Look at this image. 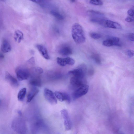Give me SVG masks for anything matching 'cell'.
<instances>
[{"mask_svg":"<svg viewBox=\"0 0 134 134\" xmlns=\"http://www.w3.org/2000/svg\"><path fill=\"white\" fill-rule=\"evenodd\" d=\"M71 35L74 40L77 43L81 44L85 41L86 37L83 29L79 24L76 23L73 25Z\"/></svg>","mask_w":134,"mask_h":134,"instance_id":"cell-1","label":"cell"},{"mask_svg":"<svg viewBox=\"0 0 134 134\" xmlns=\"http://www.w3.org/2000/svg\"><path fill=\"white\" fill-rule=\"evenodd\" d=\"M15 72L17 78L20 81L26 80L30 76L29 70L23 66L17 67Z\"/></svg>","mask_w":134,"mask_h":134,"instance_id":"cell-2","label":"cell"},{"mask_svg":"<svg viewBox=\"0 0 134 134\" xmlns=\"http://www.w3.org/2000/svg\"><path fill=\"white\" fill-rule=\"evenodd\" d=\"M86 69V66L85 65L81 64L77 68L69 71L68 73L72 74L74 76L84 79Z\"/></svg>","mask_w":134,"mask_h":134,"instance_id":"cell-3","label":"cell"},{"mask_svg":"<svg viewBox=\"0 0 134 134\" xmlns=\"http://www.w3.org/2000/svg\"><path fill=\"white\" fill-rule=\"evenodd\" d=\"M88 86L85 84L77 88L73 93V99H75L85 95L88 92Z\"/></svg>","mask_w":134,"mask_h":134,"instance_id":"cell-4","label":"cell"},{"mask_svg":"<svg viewBox=\"0 0 134 134\" xmlns=\"http://www.w3.org/2000/svg\"><path fill=\"white\" fill-rule=\"evenodd\" d=\"M61 114L64 121V125L66 130H70L72 127L71 122L67 111L63 109L61 111Z\"/></svg>","mask_w":134,"mask_h":134,"instance_id":"cell-5","label":"cell"},{"mask_svg":"<svg viewBox=\"0 0 134 134\" xmlns=\"http://www.w3.org/2000/svg\"><path fill=\"white\" fill-rule=\"evenodd\" d=\"M44 97L47 101L51 104L54 105L57 103V100L54 94L49 89L45 88L44 90Z\"/></svg>","mask_w":134,"mask_h":134,"instance_id":"cell-6","label":"cell"},{"mask_svg":"<svg viewBox=\"0 0 134 134\" xmlns=\"http://www.w3.org/2000/svg\"><path fill=\"white\" fill-rule=\"evenodd\" d=\"M57 62L59 65L64 66L67 65H72L74 64L75 61L73 59L69 57L65 58L57 57Z\"/></svg>","mask_w":134,"mask_h":134,"instance_id":"cell-7","label":"cell"},{"mask_svg":"<svg viewBox=\"0 0 134 134\" xmlns=\"http://www.w3.org/2000/svg\"><path fill=\"white\" fill-rule=\"evenodd\" d=\"M84 79L73 76L70 79V85L74 87L78 88L85 84Z\"/></svg>","mask_w":134,"mask_h":134,"instance_id":"cell-8","label":"cell"},{"mask_svg":"<svg viewBox=\"0 0 134 134\" xmlns=\"http://www.w3.org/2000/svg\"><path fill=\"white\" fill-rule=\"evenodd\" d=\"M54 94L56 97L60 101H66L68 103L70 102V97L68 94L58 91H55Z\"/></svg>","mask_w":134,"mask_h":134,"instance_id":"cell-9","label":"cell"},{"mask_svg":"<svg viewBox=\"0 0 134 134\" xmlns=\"http://www.w3.org/2000/svg\"><path fill=\"white\" fill-rule=\"evenodd\" d=\"M5 78L7 81L12 86L17 87L19 86L17 80L7 71L5 72Z\"/></svg>","mask_w":134,"mask_h":134,"instance_id":"cell-10","label":"cell"},{"mask_svg":"<svg viewBox=\"0 0 134 134\" xmlns=\"http://www.w3.org/2000/svg\"><path fill=\"white\" fill-rule=\"evenodd\" d=\"M29 81L30 84L34 86L40 87L42 85V81L39 75L31 76Z\"/></svg>","mask_w":134,"mask_h":134,"instance_id":"cell-11","label":"cell"},{"mask_svg":"<svg viewBox=\"0 0 134 134\" xmlns=\"http://www.w3.org/2000/svg\"><path fill=\"white\" fill-rule=\"evenodd\" d=\"M36 47L43 58L46 59L48 60L50 59L47 50L44 46L41 44H37Z\"/></svg>","mask_w":134,"mask_h":134,"instance_id":"cell-12","label":"cell"},{"mask_svg":"<svg viewBox=\"0 0 134 134\" xmlns=\"http://www.w3.org/2000/svg\"><path fill=\"white\" fill-rule=\"evenodd\" d=\"M104 26L109 28L121 29L122 26L119 23L110 20H106L105 21Z\"/></svg>","mask_w":134,"mask_h":134,"instance_id":"cell-13","label":"cell"},{"mask_svg":"<svg viewBox=\"0 0 134 134\" xmlns=\"http://www.w3.org/2000/svg\"><path fill=\"white\" fill-rule=\"evenodd\" d=\"M39 92L38 88L36 87L32 88L28 92L27 97V102H30Z\"/></svg>","mask_w":134,"mask_h":134,"instance_id":"cell-14","label":"cell"},{"mask_svg":"<svg viewBox=\"0 0 134 134\" xmlns=\"http://www.w3.org/2000/svg\"><path fill=\"white\" fill-rule=\"evenodd\" d=\"M12 47L8 41L6 39L4 40L1 46V49L2 52L6 53L11 51Z\"/></svg>","mask_w":134,"mask_h":134,"instance_id":"cell-15","label":"cell"},{"mask_svg":"<svg viewBox=\"0 0 134 134\" xmlns=\"http://www.w3.org/2000/svg\"><path fill=\"white\" fill-rule=\"evenodd\" d=\"M59 53L63 55H68L72 53V49L69 46H64L61 48L59 51Z\"/></svg>","mask_w":134,"mask_h":134,"instance_id":"cell-16","label":"cell"},{"mask_svg":"<svg viewBox=\"0 0 134 134\" xmlns=\"http://www.w3.org/2000/svg\"><path fill=\"white\" fill-rule=\"evenodd\" d=\"M30 75L31 76L39 75L43 72V69L40 67H34L29 70Z\"/></svg>","mask_w":134,"mask_h":134,"instance_id":"cell-17","label":"cell"},{"mask_svg":"<svg viewBox=\"0 0 134 134\" xmlns=\"http://www.w3.org/2000/svg\"><path fill=\"white\" fill-rule=\"evenodd\" d=\"M23 34L21 31L19 30L15 31L14 34V39L16 42L19 43L23 39Z\"/></svg>","mask_w":134,"mask_h":134,"instance_id":"cell-18","label":"cell"},{"mask_svg":"<svg viewBox=\"0 0 134 134\" xmlns=\"http://www.w3.org/2000/svg\"><path fill=\"white\" fill-rule=\"evenodd\" d=\"M106 19L104 18L97 17L92 18L90 21L92 22L97 23L104 26L105 22Z\"/></svg>","mask_w":134,"mask_h":134,"instance_id":"cell-19","label":"cell"},{"mask_svg":"<svg viewBox=\"0 0 134 134\" xmlns=\"http://www.w3.org/2000/svg\"><path fill=\"white\" fill-rule=\"evenodd\" d=\"M26 93V89L25 88H22L19 91L17 97L19 101H22L24 99Z\"/></svg>","mask_w":134,"mask_h":134,"instance_id":"cell-20","label":"cell"},{"mask_svg":"<svg viewBox=\"0 0 134 134\" xmlns=\"http://www.w3.org/2000/svg\"><path fill=\"white\" fill-rule=\"evenodd\" d=\"M50 14L56 19L59 20L64 19L63 16L58 12L54 10H51L50 12Z\"/></svg>","mask_w":134,"mask_h":134,"instance_id":"cell-21","label":"cell"},{"mask_svg":"<svg viewBox=\"0 0 134 134\" xmlns=\"http://www.w3.org/2000/svg\"><path fill=\"white\" fill-rule=\"evenodd\" d=\"M91 57L97 64H99L101 63V58L99 54H93L92 55Z\"/></svg>","mask_w":134,"mask_h":134,"instance_id":"cell-22","label":"cell"},{"mask_svg":"<svg viewBox=\"0 0 134 134\" xmlns=\"http://www.w3.org/2000/svg\"><path fill=\"white\" fill-rule=\"evenodd\" d=\"M113 41L114 46H121V44L119 43L120 39L119 38L115 37H109Z\"/></svg>","mask_w":134,"mask_h":134,"instance_id":"cell-23","label":"cell"},{"mask_svg":"<svg viewBox=\"0 0 134 134\" xmlns=\"http://www.w3.org/2000/svg\"><path fill=\"white\" fill-rule=\"evenodd\" d=\"M102 44L104 46L108 47L114 46L113 41L109 38L107 39L104 41L103 42Z\"/></svg>","mask_w":134,"mask_h":134,"instance_id":"cell-24","label":"cell"},{"mask_svg":"<svg viewBox=\"0 0 134 134\" xmlns=\"http://www.w3.org/2000/svg\"><path fill=\"white\" fill-rule=\"evenodd\" d=\"M89 35L92 38L96 40L98 39L101 37L100 34L95 32H91L89 34Z\"/></svg>","mask_w":134,"mask_h":134,"instance_id":"cell-25","label":"cell"},{"mask_svg":"<svg viewBox=\"0 0 134 134\" xmlns=\"http://www.w3.org/2000/svg\"><path fill=\"white\" fill-rule=\"evenodd\" d=\"M88 12L91 14L98 16H103L104 15V14L103 13L99 11L96 10H88Z\"/></svg>","mask_w":134,"mask_h":134,"instance_id":"cell-26","label":"cell"},{"mask_svg":"<svg viewBox=\"0 0 134 134\" xmlns=\"http://www.w3.org/2000/svg\"><path fill=\"white\" fill-rule=\"evenodd\" d=\"M90 2L91 4L96 5H101L103 4L102 1L101 0H91Z\"/></svg>","mask_w":134,"mask_h":134,"instance_id":"cell-27","label":"cell"},{"mask_svg":"<svg viewBox=\"0 0 134 134\" xmlns=\"http://www.w3.org/2000/svg\"><path fill=\"white\" fill-rule=\"evenodd\" d=\"M35 60L34 57H32L28 60L27 62V64L30 66H33L35 64Z\"/></svg>","mask_w":134,"mask_h":134,"instance_id":"cell-28","label":"cell"},{"mask_svg":"<svg viewBox=\"0 0 134 134\" xmlns=\"http://www.w3.org/2000/svg\"><path fill=\"white\" fill-rule=\"evenodd\" d=\"M32 1L39 4L42 7H45L46 5V3L44 1L42 0H33Z\"/></svg>","mask_w":134,"mask_h":134,"instance_id":"cell-29","label":"cell"},{"mask_svg":"<svg viewBox=\"0 0 134 134\" xmlns=\"http://www.w3.org/2000/svg\"><path fill=\"white\" fill-rule=\"evenodd\" d=\"M127 53L128 56L130 57H131L134 56V51L128 49L127 51Z\"/></svg>","mask_w":134,"mask_h":134,"instance_id":"cell-30","label":"cell"},{"mask_svg":"<svg viewBox=\"0 0 134 134\" xmlns=\"http://www.w3.org/2000/svg\"><path fill=\"white\" fill-rule=\"evenodd\" d=\"M128 14L130 16L133 17L134 16V10L130 9L127 11Z\"/></svg>","mask_w":134,"mask_h":134,"instance_id":"cell-31","label":"cell"},{"mask_svg":"<svg viewBox=\"0 0 134 134\" xmlns=\"http://www.w3.org/2000/svg\"><path fill=\"white\" fill-rule=\"evenodd\" d=\"M128 38L130 40L134 42V33L130 34L128 35Z\"/></svg>","mask_w":134,"mask_h":134,"instance_id":"cell-32","label":"cell"},{"mask_svg":"<svg viewBox=\"0 0 134 134\" xmlns=\"http://www.w3.org/2000/svg\"><path fill=\"white\" fill-rule=\"evenodd\" d=\"M125 21L127 22H131L134 21L133 19L130 17H127L125 19Z\"/></svg>","mask_w":134,"mask_h":134,"instance_id":"cell-33","label":"cell"},{"mask_svg":"<svg viewBox=\"0 0 134 134\" xmlns=\"http://www.w3.org/2000/svg\"><path fill=\"white\" fill-rule=\"evenodd\" d=\"M0 57L1 58H4V56L2 54H1Z\"/></svg>","mask_w":134,"mask_h":134,"instance_id":"cell-34","label":"cell"},{"mask_svg":"<svg viewBox=\"0 0 134 134\" xmlns=\"http://www.w3.org/2000/svg\"><path fill=\"white\" fill-rule=\"evenodd\" d=\"M72 2H74L75 1V0H71L70 1Z\"/></svg>","mask_w":134,"mask_h":134,"instance_id":"cell-35","label":"cell"}]
</instances>
